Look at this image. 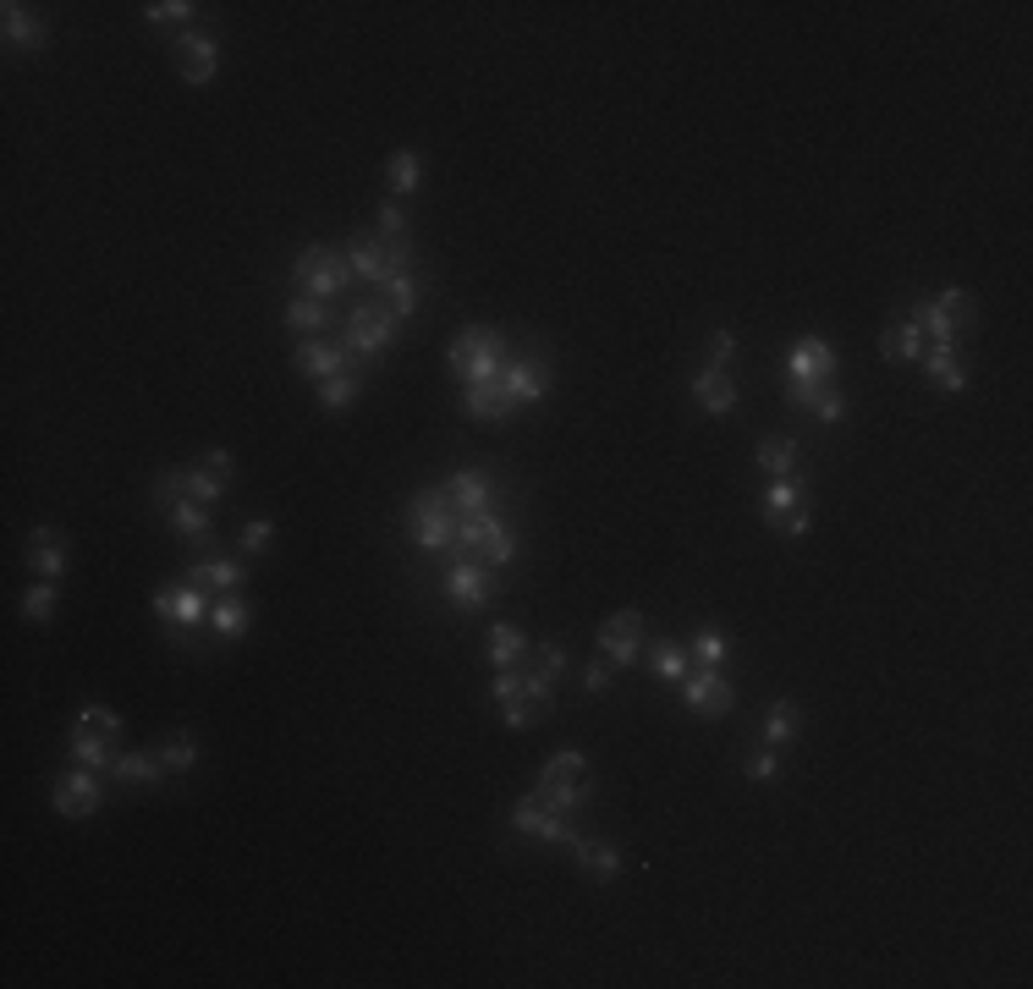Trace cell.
Instances as JSON below:
<instances>
[{
    "mask_svg": "<svg viewBox=\"0 0 1033 989\" xmlns=\"http://www.w3.org/2000/svg\"><path fill=\"white\" fill-rule=\"evenodd\" d=\"M445 363H451V374H456L462 385H489V380H500V374H506L512 352H506V336H500V330L467 324V330H456V341H451Z\"/></svg>",
    "mask_w": 1033,
    "mask_h": 989,
    "instance_id": "obj_1",
    "label": "cell"
},
{
    "mask_svg": "<svg viewBox=\"0 0 1033 989\" xmlns=\"http://www.w3.org/2000/svg\"><path fill=\"white\" fill-rule=\"evenodd\" d=\"M534 797L545 803V808H556V814H578L583 803L593 797V770L589 759L578 753V748H567V753H556L545 770H539V786H534Z\"/></svg>",
    "mask_w": 1033,
    "mask_h": 989,
    "instance_id": "obj_2",
    "label": "cell"
},
{
    "mask_svg": "<svg viewBox=\"0 0 1033 989\" xmlns=\"http://www.w3.org/2000/svg\"><path fill=\"white\" fill-rule=\"evenodd\" d=\"M495 699H500V720H506V731H534L545 714H550V677H539V671H495Z\"/></svg>",
    "mask_w": 1033,
    "mask_h": 989,
    "instance_id": "obj_3",
    "label": "cell"
},
{
    "mask_svg": "<svg viewBox=\"0 0 1033 989\" xmlns=\"http://www.w3.org/2000/svg\"><path fill=\"white\" fill-rule=\"evenodd\" d=\"M407 528H413V545H419V550L451 556V545H456V506H451L445 484L441 490H419V495L407 501Z\"/></svg>",
    "mask_w": 1033,
    "mask_h": 989,
    "instance_id": "obj_4",
    "label": "cell"
},
{
    "mask_svg": "<svg viewBox=\"0 0 1033 989\" xmlns=\"http://www.w3.org/2000/svg\"><path fill=\"white\" fill-rule=\"evenodd\" d=\"M148 610L159 616V627H165L176 643H187V632L209 621V599H204V588L187 583V577H182L176 588H154V594H148Z\"/></svg>",
    "mask_w": 1033,
    "mask_h": 989,
    "instance_id": "obj_5",
    "label": "cell"
},
{
    "mask_svg": "<svg viewBox=\"0 0 1033 989\" xmlns=\"http://www.w3.org/2000/svg\"><path fill=\"white\" fill-rule=\"evenodd\" d=\"M292 281L302 297H319V302H330L341 286L352 281V265H347V254H335V248H302L292 259Z\"/></svg>",
    "mask_w": 1033,
    "mask_h": 989,
    "instance_id": "obj_6",
    "label": "cell"
},
{
    "mask_svg": "<svg viewBox=\"0 0 1033 989\" xmlns=\"http://www.w3.org/2000/svg\"><path fill=\"white\" fill-rule=\"evenodd\" d=\"M396 330H402V319H396L385 302H358L352 319H347L341 347H347L352 358H374V352H385V347L396 341Z\"/></svg>",
    "mask_w": 1033,
    "mask_h": 989,
    "instance_id": "obj_7",
    "label": "cell"
},
{
    "mask_svg": "<svg viewBox=\"0 0 1033 989\" xmlns=\"http://www.w3.org/2000/svg\"><path fill=\"white\" fill-rule=\"evenodd\" d=\"M445 594L462 610H484L495 599V566H484L478 556H456L451 571H445Z\"/></svg>",
    "mask_w": 1033,
    "mask_h": 989,
    "instance_id": "obj_8",
    "label": "cell"
},
{
    "mask_svg": "<svg viewBox=\"0 0 1033 989\" xmlns=\"http://www.w3.org/2000/svg\"><path fill=\"white\" fill-rule=\"evenodd\" d=\"M836 380V347L825 336H803L786 352V385H830Z\"/></svg>",
    "mask_w": 1033,
    "mask_h": 989,
    "instance_id": "obj_9",
    "label": "cell"
},
{
    "mask_svg": "<svg viewBox=\"0 0 1033 989\" xmlns=\"http://www.w3.org/2000/svg\"><path fill=\"white\" fill-rule=\"evenodd\" d=\"M682 699H688L693 714H704V720H721V714H732V704H737V693H732V682L721 677V666H699V671H688Z\"/></svg>",
    "mask_w": 1033,
    "mask_h": 989,
    "instance_id": "obj_10",
    "label": "cell"
},
{
    "mask_svg": "<svg viewBox=\"0 0 1033 989\" xmlns=\"http://www.w3.org/2000/svg\"><path fill=\"white\" fill-rule=\"evenodd\" d=\"M292 363H297V374H302V380H319V385H324V380H335V374H352V369H358V358H352L341 341H324V336L302 341V347L292 352Z\"/></svg>",
    "mask_w": 1033,
    "mask_h": 989,
    "instance_id": "obj_11",
    "label": "cell"
},
{
    "mask_svg": "<svg viewBox=\"0 0 1033 989\" xmlns=\"http://www.w3.org/2000/svg\"><path fill=\"white\" fill-rule=\"evenodd\" d=\"M512 831L539 836V842H561V847H572V842H578L572 820H567V814H556V808H545L539 797H517V808H512Z\"/></svg>",
    "mask_w": 1033,
    "mask_h": 989,
    "instance_id": "obj_12",
    "label": "cell"
},
{
    "mask_svg": "<svg viewBox=\"0 0 1033 989\" xmlns=\"http://www.w3.org/2000/svg\"><path fill=\"white\" fill-rule=\"evenodd\" d=\"M599 655L610 666H632L643 655V616L638 610H616L605 627H599Z\"/></svg>",
    "mask_w": 1033,
    "mask_h": 989,
    "instance_id": "obj_13",
    "label": "cell"
},
{
    "mask_svg": "<svg viewBox=\"0 0 1033 989\" xmlns=\"http://www.w3.org/2000/svg\"><path fill=\"white\" fill-rule=\"evenodd\" d=\"M55 814L61 820H89L94 808H100V781H94V770L89 764H78V770H66L61 781H55Z\"/></svg>",
    "mask_w": 1033,
    "mask_h": 989,
    "instance_id": "obj_14",
    "label": "cell"
},
{
    "mask_svg": "<svg viewBox=\"0 0 1033 989\" xmlns=\"http://www.w3.org/2000/svg\"><path fill=\"white\" fill-rule=\"evenodd\" d=\"M500 391L523 408V402H539L550 391V363L545 358H512L506 374H500Z\"/></svg>",
    "mask_w": 1033,
    "mask_h": 989,
    "instance_id": "obj_15",
    "label": "cell"
},
{
    "mask_svg": "<svg viewBox=\"0 0 1033 989\" xmlns=\"http://www.w3.org/2000/svg\"><path fill=\"white\" fill-rule=\"evenodd\" d=\"M693 402L710 413V419H726L737 408V380L726 369H699L693 374Z\"/></svg>",
    "mask_w": 1033,
    "mask_h": 989,
    "instance_id": "obj_16",
    "label": "cell"
},
{
    "mask_svg": "<svg viewBox=\"0 0 1033 989\" xmlns=\"http://www.w3.org/2000/svg\"><path fill=\"white\" fill-rule=\"evenodd\" d=\"M445 495H451L456 517H462V512H489V506H495V478H489L484 467H462V473L445 484Z\"/></svg>",
    "mask_w": 1033,
    "mask_h": 989,
    "instance_id": "obj_17",
    "label": "cell"
},
{
    "mask_svg": "<svg viewBox=\"0 0 1033 989\" xmlns=\"http://www.w3.org/2000/svg\"><path fill=\"white\" fill-rule=\"evenodd\" d=\"M347 265H352V276H358V281L385 286V276H391V265H385V237H380V231L352 237V243H347Z\"/></svg>",
    "mask_w": 1033,
    "mask_h": 989,
    "instance_id": "obj_18",
    "label": "cell"
},
{
    "mask_svg": "<svg viewBox=\"0 0 1033 989\" xmlns=\"http://www.w3.org/2000/svg\"><path fill=\"white\" fill-rule=\"evenodd\" d=\"M176 50H182V78L187 83H209L220 72V44L209 33H182Z\"/></svg>",
    "mask_w": 1033,
    "mask_h": 989,
    "instance_id": "obj_19",
    "label": "cell"
},
{
    "mask_svg": "<svg viewBox=\"0 0 1033 989\" xmlns=\"http://www.w3.org/2000/svg\"><path fill=\"white\" fill-rule=\"evenodd\" d=\"M462 413L478 419V424H506L517 413V402L500 391V380H489V385H467L462 391Z\"/></svg>",
    "mask_w": 1033,
    "mask_h": 989,
    "instance_id": "obj_20",
    "label": "cell"
},
{
    "mask_svg": "<svg viewBox=\"0 0 1033 989\" xmlns=\"http://www.w3.org/2000/svg\"><path fill=\"white\" fill-rule=\"evenodd\" d=\"M0 22H6V44H17V50H28V55L44 50V22H39V11H28L22 0H6V6H0Z\"/></svg>",
    "mask_w": 1033,
    "mask_h": 989,
    "instance_id": "obj_21",
    "label": "cell"
},
{
    "mask_svg": "<svg viewBox=\"0 0 1033 989\" xmlns=\"http://www.w3.org/2000/svg\"><path fill=\"white\" fill-rule=\"evenodd\" d=\"M187 583H198V588H215V594H237V588L248 583V571H242V562H226V556H204V562L187 566Z\"/></svg>",
    "mask_w": 1033,
    "mask_h": 989,
    "instance_id": "obj_22",
    "label": "cell"
},
{
    "mask_svg": "<svg viewBox=\"0 0 1033 989\" xmlns=\"http://www.w3.org/2000/svg\"><path fill=\"white\" fill-rule=\"evenodd\" d=\"M923 374L940 385V391H968V363H962V352L957 347H923Z\"/></svg>",
    "mask_w": 1033,
    "mask_h": 989,
    "instance_id": "obj_23",
    "label": "cell"
},
{
    "mask_svg": "<svg viewBox=\"0 0 1033 989\" xmlns=\"http://www.w3.org/2000/svg\"><path fill=\"white\" fill-rule=\"evenodd\" d=\"M572 857H578V868H583L589 879H599V885H610V879L621 874V847H610V842L578 836V842H572Z\"/></svg>",
    "mask_w": 1033,
    "mask_h": 989,
    "instance_id": "obj_24",
    "label": "cell"
},
{
    "mask_svg": "<svg viewBox=\"0 0 1033 989\" xmlns=\"http://www.w3.org/2000/svg\"><path fill=\"white\" fill-rule=\"evenodd\" d=\"M28 566H33L44 583H55V577L66 571V545H61L55 528H33V534H28Z\"/></svg>",
    "mask_w": 1033,
    "mask_h": 989,
    "instance_id": "obj_25",
    "label": "cell"
},
{
    "mask_svg": "<svg viewBox=\"0 0 1033 989\" xmlns=\"http://www.w3.org/2000/svg\"><path fill=\"white\" fill-rule=\"evenodd\" d=\"M254 627V610H248V599H237V594H220L215 599V610H209V632L220 638V643H237L242 632Z\"/></svg>",
    "mask_w": 1033,
    "mask_h": 989,
    "instance_id": "obj_26",
    "label": "cell"
},
{
    "mask_svg": "<svg viewBox=\"0 0 1033 989\" xmlns=\"http://www.w3.org/2000/svg\"><path fill=\"white\" fill-rule=\"evenodd\" d=\"M523 655H528L523 627H517V621H495V627H489V666H495V671H512Z\"/></svg>",
    "mask_w": 1033,
    "mask_h": 989,
    "instance_id": "obj_27",
    "label": "cell"
},
{
    "mask_svg": "<svg viewBox=\"0 0 1033 989\" xmlns=\"http://www.w3.org/2000/svg\"><path fill=\"white\" fill-rule=\"evenodd\" d=\"M758 467L769 478H792L797 473V440L792 434H764L758 440Z\"/></svg>",
    "mask_w": 1033,
    "mask_h": 989,
    "instance_id": "obj_28",
    "label": "cell"
},
{
    "mask_svg": "<svg viewBox=\"0 0 1033 989\" xmlns=\"http://www.w3.org/2000/svg\"><path fill=\"white\" fill-rule=\"evenodd\" d=\"M72 759L89 764V770H100V764L116 759V736H105V731H94V725H72Z\"/></svg>",
    "mask_w": 1033,
    "mask_h": 989,
    "instance_id": "obj_29",
    "label": "cell"
},
{
    "mask_svg": "<svg viewBox=\"0 0 1033 989\" xmlns=\"http://www.w3.org/2000/svg\"><path fill=\"white\" fill-rule=\"evenodd\" d=\"M330 319H335V313H330V302H319V297H302V291H297L292 302H287V324H292V330H302L308 341H313V336H324V330H330Z\"/></svg>",
    "mask_w": 1033,
    "mask_h": 989,
    "instance_id": "obj_30",
    "label": "cell"
},
{
    "mask_svg": "<svg viewBox=\"0 0 1033 989\" xmlns=\"http://www.w3.org/2000/svg\"><path fill=\"white\" fill-rule=\"evenodd\" d=\"M111 770H116V781H138V786H159L171 775L165 759H159V748L154 753H122V759H111Z\"/></svg>",
    "mask_w": 1033,
    "mask_h": 989,
    "instance_id": "obj_31",
    "label": "cell"
},
{
    "mask_svg": "<svg viewBox=\"0 0 1033 989\" xmlns=\"http://www.w3.org/2000/svg\"><path fill=\"white\" fill-rule=\"evenodd\" d=\"M171 528L182 534V539H204V534H215V506H204V501H176L171 506Z\"/></svg>",
    "mask_w": 1033,
    "mask_h": 989,
    "instance_id": "obj_32",
    "label": "cell"
},
{
    "mask_svg": "<svg viewBox=\"0 0 1033 989\" xmlns=\"http://www.w3.org/2000/svg\"><path fill=\"white\" fill-rule=\"evenodd\" d=\"M880 352H886L890 363H918L923 358V330L912 319H896L886 330V341H880Z\"/></svg>",
    "mask_w": 1033,
    "mask_h": 989,
    "instance_id": "obj_33",
    "label": "cell"
},
{
    "mask_svg": "<svg viewBox=\"0 0 1033 989\" xmlns=\"http://www.w3.org/2000/svg\"><path fill=\"white\" fill-rule=\"evenodd\" d=\"M649 671H654L660 682H688L693 655H688L682 643H671V638H665V643H654V649H649Z\"/></svg>",
    "mask_w": 1033,
    "mask_h": 989,
    "instance_id": "obj_34",
    "label": "cell"
},
{
    "mask_svg": "<svg viewBox=\"0 0 1033 989\" xmlns=\"http://www.w3.org/2000/svg\"><path fill=\"white\" fill-rule=\"evenodd\" d=\"M797 725H803V709L792 704V699L764 709V742H769V748H786V742L797 736Z\"/></svg>",
    "mask_w": 1033,
    "mask_h": 989,
    "instance_id": "obj_35",
    "label": "cell"
},
{
    "mask_svg": "<svg viewBox=\"0 0 1033 989\" xmlns=\"http://www.w3.org/2000/svg\"><path fill=\"white\" fill-rule=\"evenodd\" d=\"M797 506H803V490H797L792 478H775V484L764 490V523H775V528H781V523H786Z\"/></svg>",
    "mask_w": 1033,
    "mask_h": 989,
    "instance_id": "obj_36",
    "label": "cell"
},
{
    "mask_svg": "<svg viewBox=\"0 0 1033 989\" xmlns=\"http://www.w3.org/2000/svg\"><path fill=\"white\" fill-rule=\"evenodd\" d=\"M159 759H165L171 775H187V770L198 764V742H193V731H171V736L159 742Z\"/></svg>",
    "mask_w": 1033,
    "mask_h": 989,
    "instance_id": "obj_37",
    "label": "cell"
},
{
    "mask_svg": "<svg viewBox=\"0 0 1033 989\" xmlns=\"http://www.w3.org/2000/svg\"><path fill=\"white\" fill-rule=\"evenodd\" d=\"M419 171H424V159H419L413 148H396V154L385 159V182H391V193H413V187H419Z\"/></svg>",
    "mask_w": 1033,
    "mask_h": 989,
    "instance_id": "obj_38",
    "label": "cell"
},
{
    "mask_svg": "<svg viewBox=\"0 0 1033 989\" xmlns=\"http://www.w3.org/2000/svg\"><path fill=\"white\" fill-rule=\"evenodd\" d=\"M385 297H391V313L396 319H407L413 308H419V281H413V270H396V276H385V286H380Z\"/></svg>",
    "mask_w": 1033,
    "mask_h": 989,
    "instance_id": "obj_39",
    "label": "cell"
},
{
    "mask_svg": "<svg viewBox=\"0 0 1033 989\" xmlns=\"http://www.w3.org/2000/svg\"><path fill=\"white\" fill-rule=\"evenodd\" d=\"M352 402H358V374H335V380L319 385V408L324 413H347Z\"/></svg>",
    "mask_w": 1033,
    "mask_h": 989,
    "instance_id": "obj_40",
    "label": "cell"
},
{
    "mask_svg": "<svg viewBox=\"0 0 1033 989\" xmlns=\"http://www.w3.org/2000/svg\"><path fill=\"white\" fill-rule=\"evenodd\" d=\"M176 501H187V467H165V473L154 478V506L171 512Z\"/></svg>",
    "mask_w": 1033,
    "mask_h": 989,
    "instance_id": "obj_41",
    "label": "cell"
},
{
    "mask_svg": "<svg viewBox=\"0 0 1033 989\" xmlns=\"http://www.w3.org/2000/svg\"><path fill=\"white\" fill-rule=\"evenodd\" d=\"M187 495L204 501V506H215V501L226 495V478H215L209 467H187Z\"/></svg>",
    "mask_w": 1033,
    "mask_h": 989,
    "instance_id": "obj_42",
    "label": "cell"
},
{
    "mask_svg": "<svg viewBox=\"0 0 1033 989\" xmlns=\"http://www.w3.org/2000/svg\"><path fill=\"white\" fill-rule=\"evenodd\" d=\"M50 610H55V588H50V583L39 577V583H33V588L22 594V616H28V621L39 627V621H50Z\"/></svg>",
    "mask_w": 1033,
    "mask_h": 989,
    "instance_id": "obj_43",
    "label": "cell"
},
{
    "mask_svg": "<svg viewBox=\"0 0 1033 989\" xmlns=\"http://www.w3.org/2000/svg\"><path fill=\"white\" fill-rule=\"evenodd\" d=\"M72 725H94V731H105V736H122V714L111 704H83Z\"/></svg>",
    "mask_w": 1033,
    "mask_h": 989,
    "instance_id": "obj_44",
    "label": "cell"
},
{
    "mask_svg": "<svg viewBox=\"0 0 1033 989\" xmlns=\"http://www.w3.org/2000/svg\"><path fill=\"white\" fill-rule=\"evenodd\" d=\"M742 775H753V781H775V775H781V753H775V748H753V753L742 759Z\"/></svg>",
    "mask_w": 1033,
    "mask_h": 989,
    "instance_id": "obj_45",
    "label": "cell"
},
{
    "mask_svg": "<svg viewBox=\"0 0 1033 989\" xmlns=\"http://www.w3.org/2000/svg\"><path fill=\"white\" fill-rule=\"evenodd\" d=\"M270 545H276V523H265V517L242 523V550H248V556H265Z\"/></svg>",
    "mask_w": 1033,
    "mask_h": 989,
    "instance_id": "obj_46",
    "label": "cell"
},
{
    "mask_svg": "<svg viewBox=\"0 0 1033 989\" xmlns=\"http://www.w3.org/2000/svg\"><path fill=\"white\" fill-rule=\"evenodd\" d=\"M693 660H699V666H721V660H726V632L704 627V632H699V643H693Z\"/></svg>",
    "mask_w": 1033,
    "mask_h": 989,
    "instance_id": "obj_47",
    "label": "cell"
},
{
    "mask_svg": "<svg viewBox=\"0 0 1033 989\" xmlns=\"http://www.w3.org/2000/svg\"><path fill=\"white\" fill-rule=\"evenodd\" d=\"M534 671L556 682V677L567 671V649H561V643H534Z\"/></svg>",
    "mask_w": 1033,
    "mask_h": 989,
    "instance_id": "obj_48",
    "label": "cell"
},
{
    "mask_svg": "<svg viewBox=\"0 0 1033 989\" xmlns=\"http://www.w3.org/2000/svg\"><path fill=\"white\" fill-rule=\"evenodd\" d=\"M512 556H517V534H512V528H500V534H495V539L478 550V562H484V566H506Z\"/></svg>",
    "mask_w": 1033,
    "mask_h": 989,
    "instance_id": "obj_49",
    "label": "cell"
},
{
    "mask_svg": "<svg viewBox=\"0 0 1033 989\" xmlns=\"http://www.w3.org/2000/svg\"><path fill=\"white\" fill-rule=\"evenodd\" d=\"M380 237H385V243H402V237H407V209H402L396 198L380 204Z\"/></svg>",
    "mask_w": 1033,
    "mask_h": 989,
    "instance_id": "obj_50",
    "label": "cell"
},
{
    "mask_svg": "<svg viewBox=\"0 0 1033 989\" xmlns=\"http://www.w3.org/2000/svg\"><path fill=\"white\" fill-rule=\"evenodd\" d=\"M934 302L957 319V330H973V297H968V291H940Z\"/></svg>",
    "mask_w": 1033,
    "mask_h": 989,
    "instance_id": "obj_51",
    "label": "cell"
},
{
    "mask_svg": "<svg viewBox=\"0 0 1033 989\" xmlns=\"http://www.w3.org/2000/svg\"><path fill=\"white\" fill-rule=\"evenodd\" d=\"M808 413H814L819 424H841V419H847V396H841V391L830 385V391H825V396H819V402H814Z\"/></svg>",
    "mask_w": 1033,
    "mask_h": 989,
    "instance_id": "obj_52",
    "label": "cell"
},
{
    "mask_svg": "<svg viewBox=\"0 0 1033 989\" xmlns=\"http://www.w3.org/2000/svg\"><path fill=\"white\" fill-rule=\"evenodd\" d=\"M198 6H187V0H154V6H144L148 22H187Z\"/></svg>",
    "mask_w": 1033,
    "mask_h": 989,
    "instance_id": "obj_53",
    "label": "cell"
},
{
    "mask_svg": "<svg viewBox=\"0 0 1033 989\" xmlns=\"http://www.w3.org/2000/svg\"><path fill=\"white\" fill-rule=\"evenodd\" d=\"M610 682H616V666H610L605 655L583 666V688H589V693H610Z\"/></svg>",
    "mask_w": 1033,
    "mask_h": 989,
    "instance_id": "obj_54",
    "label": "cell"
},
{
    "mask_svg": "<svg viewBox=\"0 0 1033 989\" xmlns=\"http://www.w3.org/2000/svg\"><path fill=\"white\" fill-rule=\"evenodd\" d=\"M732 352H737V336H732V330H715V336H710V369H726Z\"/></svg>",
    "mask_w": 1033,
    "mask_h": 989,
    "instance_id": "obj_55",
    "label": "cell"
},
{
    "mask_svg": "<svg viewBox=\"0 0 1033 989\" xmlns=\"http://www.w3.org/2000/svg\"><path fill=\"white\" fill-rule=\"evenodd\" d=\"M204 467H209L215 478H231V467H237V462H231V451H220V445H215V451L204 456Z\"/></svg>",
    "mask_w": 1033,
    "mask_h": 989,
    "instance_id": "obj_56",
    "label": "cell"
},
{
    "mask_svg": "<svg viewBox=\"0 0 1033 989\" xmlns=\"http://www.w3.org/2000/svg\"><path fill=\"white\" fill-rule=\"evenodd\" d=\"M808 528H814V517H808V506H797V512L786 517V534H792V539H803Z\"/></svg>",
    "mask_w": 1033,
    "mask_h": 989,
    "instance_id": "obj_57",
    "label": "cell"
}]
</instances>
